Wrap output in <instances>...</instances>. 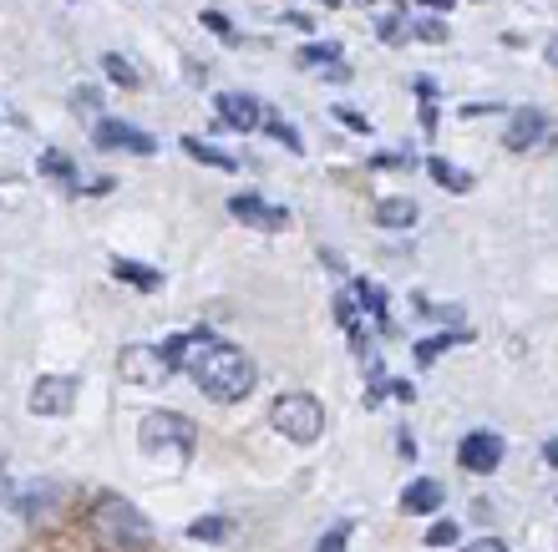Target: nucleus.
Segmentation results:
<instances>
[{
  "label": "nucleus",
  "instance_id": "obj_12",
  "mask_svg": "<svg viewBox=\"0 0 558 552\" xmlns=\"http://www.w3.org/2000/svg\"><path fill=\"white\" fill-rule=\"evenodd\" d=\"M361 11L376 21V36L381 41H407L412 26H407V0H355Z\"/></svg>",
  "mask_w": 558,
  "mask_h": 552
},
{
  "label": "nucleus",
  "instance_id": "obj_10",
  "mask_svg": "<svg viewBox=\"0 0 558 552\" xmlns=\"http://www.w3.org/2000/svg\"><path fill=\"white\" fill-rule=\"evenodd\" d=\"M229 213H234L239 223L259 229V233H284V229H290V208L265 204L259 193H234V198H229Z\"/></svg>",
  "mask_w": 558,
  "mask_h": 552
},
{
  "label": "nucleus",
  "instance_id": "obj_11",
  "mask_svg": "<svg viewBox=\"0 0 558 552\" xmlns=\"http://www.w3.org/2000/svg\"><path fill=\"white\" fill-rule=\"evenodd\" d=\"M214 107H219V122H223V127H234V132H254L259 122H269L265 107L254 102L250 91H219V97H214Z\"/></svg>",
  "mask_w": 558,
  "mask_h": 552
},
{
  "label": "nucleus",
  "instance_id": "obj_7",
  "mask_svg": "<svg viewBox=\"0 0 558 552\" xmlns=\"http://www.w3.org/2000/svg\"><path fill=\"white\" fill-rule=\"evenodd\" d=\"M502 147H508V152H544V147H554V116L538 112V107H518V112L508 116Z\"/></svg>",
  "mask_w": 558,
  "mask_h": 552
},
{
  "label": "nucleus",
  "instance_id": "obj_28",
  "mask_svg": "<svg viewBox=\"0 0 558 552\" xmlns=\"http://www.w3.org/2000/svg\"><path fill=\"white\" fill-rule=\"evenodd\" d=\"M345 542H351V523H336L320 538V548H315V552H345Z\"/></svg>",
  "mask_w": 558,
  "mask_h": 552
},
{
  "label": "nucleus",
  "instance_id": "obj_5",
  "mask_svg": "<svg viewBox=\"0 0 558 552\" xmlns=\"http://www.w3.org/2000/svg\"><path fill=\"white\" fill-rule=\"evenodd\" d=\"M118 376L128 380V385H162V380L178 376V365H173V355H168V345H147V340H137V345H122Z\"/></svg>",
  "mask_w": 558,
  "mask_h": 552
},
{
  "label": "nucleus",
  "instance_id": "obj_30",
  "mask_svg": "<svg viewBox=\"0 0 558 552\" xmlns=\"http://www.w3.org/2000/svg\"><path fill=\"white\" fill-rule=\"evenodd\" d=\"M336 122H345V127H351V132H376V127H371V122H366V116L355 112V107H336Z\"/></svg>",
  "mask_w": 558,
  "mask_h": 552
},
{
  "label": "nucleus",
  "instance_id": "obj_2",
  "mask_svg": "<svg viewBox=\"0 0 558 552\" xmlns=\"http://www.w3.org/2000/svg\"><path fill=\"white\" fill-rule=\"evenodd\" d=\"M193 385H198L208 401H219V406H239V401H244V395L259 385V365H254L239 345L219 340V345H214L204 360H198V370H193Z\"/></svg>",
  "mask_w": 558,
  "mask_h": 552
},
{
  "label": "nucleus",
  "instance_id": "obj_9",
  "mask_svg": "<svg viewBox=\"0 0 558 552\" xmlns=\"http://www.w3.org/2000/svg\"><path fill=\"white\" fill-rule=\"evenodd\" d=\"M502 456H508V441H502L498 431H468V437L457 441V462H462V471H472V477H493L502 466Z\"/></svg>",
  "mask_w": 558,
  "mask_h": 552
},
{
  "label": "nucleus",
  "instance_id": "obj_25",
  "mask_svg": "<svg viewBox=\"0 0 558 552\" xmlns=\"http://www.w3.org/2000/svg\"><path fill=\"white\" fill-rule=\"evenodd\" d=\"M41 173L57 177V183H66V188H76V168L66 152H41Z\"/></svg>",
  "mask_w": 558,
  "mask_h": 552
},
{
  "label": "nucleus",
  "instance_id": "obj_38",
  "mask_svg": "<svg viewBox=\"0 0 558 552\" xmlns=\"http://www.w3.org/2000/svg\"><path fill=\"white\" fill-rule=\"evenodd\" d=\"M422 5H426V11H452L457 0H422Z\"/></svg>",
  "mask_w": 558,
  "mask_h": 552
},
{
  "label": "nucleus",
  "instance_id": "obj_22",
  "mask_svg": "<svg viewBox=\"0 0 558 552\" xmlns=\"http://www.w3.org/2000/svg\"><path fill=\"white\" fill-rule=\"evenodd\" d=\"M468 340H472V330H447V334H437V340H422V345H416V365H432L441 349L468 345Z\"/></svg>",
  "mask_w": 558,
  "mask_h": 552
},
{
  "label": "nucleus",
  "instance_id": "obj_27",
  "mask_svg": "<svg viewBox=\"0 0 558 552\" xmlns=\"http://www.w3.org/2000/svg\"><path fill=\"white\" fill-rule=\"evenodd\" d=\"M422 542H426V548H452V542H457V523H452V517H447V523H432Z\"/></svg>",
  "mask_w": 558,
  "mask_h": 552
},
{
  "label": "nucleus",
  "instance_id": "obj_17",
  "mask_svg": "<svg viewBox=\"0 0 558 552\" xmlns=\"http://www.w3.org/2000/svg\"><path fill=\"white\" fill-rule=\"evenodd\" d=\"M416 219H422V208L412 198H381L376 204V223L381 229H416Z\"/></svg>",
  "mask_w": 558,
  "mask_h": 552
},
{
  "label": "nucleus",
  "instance_id": "obj_4",
  "mask_svg": "<svg viewBox=\"0 0 558 552\" xmlns=\"http://www.w3.org/2000/svg\"><path fill=\"white\" fill-rule=\"evenodd\" d=\"M269 426L294 446H315L325 437V406L310 391H284L269 406Z\"/></svg>",
  "mask_w": 558,
  "mask_h": 552
},
{
  "label": "nucleus",
  "instance_id": "obj_39",
  "mask_svg": "<svg viewBox=\"0 0 558 552\" xmlns=\"http://www.w3.org/2000/svg\"><path fill=\"white\" fill-rule=\"evenodd\" d=\"M544 57H548V66H558V36H554V41H548V51H544Z\"/></svg>",
  "mask_w": 558,
  "mask_h": 552
},
{
  "label": "nucleus",
  "instance_id": "obj_1",
  "mask_svg": "<svg viewBox=\"0 0 558 552\" xmlns=\"http://www.w3.org/2000/svg\"><path fill=\"white\" fill-rule=\"evenodd\" d=\"M87 532H92V542L107 552H147L153 548V523L143 517L137 502H128V496H118V492H102L87 507Z\"/></svg>",
  "mask_w": 558,
  "mask_h": 552
},
{
  "label": "nucleus",
  "instance_id": "obj_36",
  "mask_svg": "<svg viewBox=\"0 0 558 552\" xmlns=\"http://www.w3.org/2000/svg\"><path fill=\"white\" fill-rule=\"evenodd\" d=\"M422 127L437 132V102H422Z\"/></svg>",
  "mask_w": 558,
  "mask_h": 552
},
{
  "label": "nucleus",
  "instance_id": "obj_40",
  "mask_svg": "<svg viewBox=\"0 0 558 552\" xmlns=\"http://www.w3.org/2000/svg\"><path fill=\"white\" fill-rule=\"evenodd\" d=\"M336 5H340V0H325V11H336Z\"/></svg>",
  "mask_w": 558,
  "mask_h": 552
},
{
  "label": "nucleus",
  "instance_id": "obj_23",
  "mask_svg": "<svg viewBox=\"0 0 558 552\" xmlns=\"http://www.w3.org/2000/svg\"><path fill=\"white\" fill-rule=\"evenodd\" d=\"M102 72L112 76L118 87H128V91H137V87H143V76H137V66H133V61H122L118 51H107V57H102Z\"/></svg>",
  "mask_w": 558,
  "mask_h": 552
},
{
  "label": "nucleus",
  "instance_id": "obj_15",
  "mask_svg": "<svg viewBox=\"0 0 558 552\" xmlns=\"http://www.w3.org/2000/svg\"><path fill=\"white\" fill-rule=\"evenodd\" d=\"M426 173H432V183H437V188H447V193H472V188H477V177H472L468 168L447 162V158H426Z\"/></svg>",
  "mask_w": 558,
  "mask_h": 552
},
{
  "label": "nucleus",
  "instance_id": "obj_33",
  "mask_svg": "<svg viewBox=\"0 0 558 552\" xmlns=\"http://www.w3.org/2000/svg\"><path fill=\"white\" fill-rule=\"evenodd\" d=\"M72 107H76V112H82V107L92 112V107H97V91H92V87H76L72 91Z\"/></svg>",
  "mask_w": 558,
  "mask_h": 552
},
{
  "label": "nucleus",
  "instance_id": "obj_37",
  "mask_svg": "<svg viewBox=\"0 0 558 552\" xmlns=\"http://www.w3.org/2000/svg\"><path fill=\"white\" fill-rule=\"evenodd\" d=\"M544 462L558 471V437H548V441H544Z\"/></svg>",
  "mask_w": 558,
  "mask_h": 552
},
{
  "label": "nucleus",
  "instance_id": "obj_26",
  "mask_svg": "<svg viewBox=\"0 0 558 552\" xmlns=\"http://www.w3.org/2000/svg\"><path fill=\"white\" fill-rule=\"evenodd\" d=\"M265 132H269V137H275V143H284V147H290V152H305V137H300V132H294V122H284V116H269V122H265Z\"/></svg>",
  "mask_w": 558,
  "mask_h": 552
},
{
  "label": "nucleus",
  "instance_id": "obj_6",
  "mask_svg": "<svg viewBox=\"0 0 558 552\" xmlns=\"http://www.w3.org/2000/svg\"><path fill=\"white\" fill-rule=\"evenodd\" d=\"M76 395H82V380H76L72 370H51V376H36V385H31V395H26V406H31V416L61 421V416H72Z\"/></svg>",
  "mask_w": 558,
  "mask_h": 552
},
{
  "label": "nucleus",
  "instance_id": "obj_14",
  "mask_svg": "<svg viewBox=\"0 0 558 552\" xmlns=\"http://www.w3.org/2000/svg\"><path fill=\"white\" fill-rule=\"evenodd\" d=\"M441 502H447V492H441V481H432V477H416V481L401 487V512H407V517L441 512Z\"/></svg>",
  "mask_w": 558,
  "mask_h": 552
},
{
  "label": "nucleus",
  "instance_id": "obj_35",
  "mask_svg": "<svg viewBox=\"0 0 558 552\" xmlns=\"http://www.w3.org/2000/svg\"><path fill=\"white\" fill-rule=\"evenodd\" d=\"M416 97H422V102H437V82H432V76H416Z\"/></svg>",
  "mask_w": 558,
  "mask_h": 552
},
{
  "label": "nucleus",
  "instance_id": "obj_3",
  "mask_svg": "<svg viewBox=\"0 0 558 552\" xmlns=\"http://www.w3.org/2000/svg\"><path fill=\"white\" fill-rule=\"evenodd\" d=\"M137 446L153 462L183 466L193 456V446H198V426L183 410H147L143 421H137Z\"/></svg>",
  "mask_w": 558,
  "mask_h": 552
},
{
  "label": "nucleus",
  "instance_id": "obj_8",
  "mask_svg": "<svg viewBox=\"0 0 558 552\" xmlns=\"http://www.w3.org/2000/svg\"><path fill=\"white\" fill-rule=\"evenodd\" d=\"M92 143L102 147V152H137V158H153V152H158V137L143 132L137 122H122V116H102V122L92 127Z\"/></svg>",
  "mask_w": 558,
  "mask_h": 552
},
{
  "label": "nucleus",
  "instance_id": "obj_19",
  "mask_svg": "<svg viewBox=\"0 0 558 552\" xmlns=\"http://www.w3.org/2000/svg\"><path fill=\"white\" fill-rule=\"evenodd\" d=\"M183 152H189L193 162H204V168H219V173H234V168H239L234 152H223V147L204 143V137H183Z\"/></svg>",
  "mask_w": 558,
  "mask_h": 552
},
{
  "label": "nucleus",
  "instance_id": "obj_24",
  "mask_svg": "<svg viewBox=\"0 0 558 552\" xmlns=\"http://www.w3.org/2000/svg\"><path fill=\"white\" fill-rule=\"evenodd\" d=\"M300 66H330V72H336L340 66V41H310L305 51H300Z\"/></svg>",
  "mask_w": 558,
  "mask_h": 552
},
{
  "label": "nucleus",
  "instance_id": "obj_32",
  "mask_svg": "<svg viewBox=\"0 0 558 552\" xmlns=\"http://www.w3.org/2000/svg\"><path fill=\"white\" fill-rule=\"evenodd\" d=\"M462 552H508V542L502 538H477V542H468Z\"/></svg>",
  "mask_w": 558,
  "mask_h": 552
},
{
  "label": "nucleus",
  "instance_id": "obj_31",
  "mask_svg": "<svg viewBox=\"0 0 558 552\" xmlns=\"http://www.w3.org/2000/svg\"><path fill=\"white\" fill-rule=\"evenodd\" d=\"M204 26H208V30H219V36H234L229 15H219V11H204Z\"/></svg>",
  "mask_w": 558,
  "mask_h": 552
},
{
  "label": "nucleus",
  "instance_id": "obj_29",
  "mask_svg": "<svg viewBox=\"0 0 558 552\" xmlns=\"http://www.w3.org/2000/svg\"><path fill=\"white\" fill-rule=\"evenodd\" d=\"M412 36H422V41H447V26H441L437 15H432V21H416Z\"/></svg>",
  "mask_w": 558,
  "mask_h": 552
},
{
  "label": "nucleus",
  "instance_id": "obj_34",
  "mask_svg": "<svg viewBox=\"0 0 558 552\" xmlns=\"http://www.w3.org/2000/svg\"><path fill=\"white\" fill-rule=\"evenodd\" d=\"M391 395H397V401H407V406H412V401H416V385H412V380H391Z\"/></svg>",
  "mask_w": 558,
  "mask_h": 552
},
{
  "label": "nucleus",
  "instance_id": "obj_16",
  "mask_svg": "<svg viewBox=\"0 0 558 552\" xmlns=\"http://www.w3.org/2000/svg\"><path fill=\"white\" fill-rule=\"evenodd\" d=\"M57 487H51V481H36V487H26V492L15 496V507L26 512L31 523H41V517H51V512H57Z\"/></svg>",
  "mask_w": 558,
  "mask_h": 552
},
{
  "label": "nucleus",
  "instance_id": "obj_18",
  "mask_svg": "<svg viewBox=\"0 0 558 552\" xmlns=\"http://www.w3.org/2000/svg\"><path fill=\"white\" fill-rule=\"evenodd\" d=\"M351 299L366 309L376 330H386V290H381V284H371V279H355V284H351Z\"/></svg>",
  "mask_w": 558,
  "mask_h": 552
},
{
  "label": "nucleus",
  "instance_id": "obj_13",
  "mask_svg": "<svg viewBox=\"0 0 558 552\" xmlns=\"http://www.w3.org/2000/svg\"><path fill=\"white\" fill-rule=\"evenodd\" d=\"M162 345H168V355H173L178 370H189V376H193V370H198V360L219 345V334H214V330H183V334H168Z\"/></svg>",
  "mask_w": 558,
  "mask_h": 552
},
{
  "label": "nucleus",
  "instance_id": "obj_20",
  "mask_svg": "<svg viewBox=\"0 0 558 552\" xmlns=\"http://www.w3.org/2000/svg\"><path fill=\"white\" fill-rule=\"evenodd\" d=\"M112 274H118L122 284H133V290H143V294H153V290L162 284L158 269H147V263H133V259H112Z\"/></svg>",
  "mask_w": 558,
  "mask_h": 552
},
{
  "label": "nucleus",
  "instance_id": "obj_21",
  "mask_svg": "<svg viewBox=\"0 0 558 552\" xmlns=\"http://www.w3.org/2000/svg\"><path fill=\"white\" fill-rule=\"evenodd\" d=\"M229 532H234V523H229V517H198V523H189V538L193 542H208V548L229 542Z\"/></svg>",
  "mask_w": 558,
  "mask_h": 552
}]
</instances>
